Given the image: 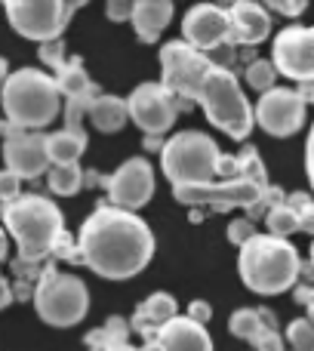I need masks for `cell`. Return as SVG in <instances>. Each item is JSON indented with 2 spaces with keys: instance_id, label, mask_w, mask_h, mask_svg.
I'll return each instance as SVG.
<instances>
[{
  "instance_id": "7c38bea8",
  "label": "cell",
  "mask_w": 314,
  "mask_h": 351,
  "mask_svg": "<svg viewBox=\"0 0 314 351\" xmlns=\"http://www.w3.org/2000/svg\"><path fill=\"white\" fill-rule=\"evenodd\" d=\"M127 114L145 136H163L179 117V102L163 84H139L127 99Z\"/></svg>"
},
{
  "instance_id": "cb8c5ba5",
  "label": "cell",
  "mask_w": 314,
  "mask_h": 351,
  "mask_svg": "<svg viewBox=\"0 0 314 351\" xmlns=\"http://www.w3.org/2000/svg\"><path fill=\"white\" fill-rule=\"evenodd\" d=\"M84 152H86V133L59 130V133L47 136V158H49V164H56V167L77 164Z\"/></svg>"
},
{
  "instance_id": "74e56055",
  "label": "cell",
  "mask_w": 314,
  "mask_h": 351,
  "mask_svg": "<svg viewBox=\"0 0 314 351\" xmlns=\"http://www.w3.org/2000/svg\"><path fill=\"white\" fill-rule=\"evenodd\" d=\"M188 317H191V321H197V324H204V327H206V321L213 317L210 302H204V299H194V302L188 305Z\"/></svg>"
},
{
  "instance_id": "60d3db41",
  "label": "cell",
  "mask_w": 314,
  "mask_h": 351,
  "mask_svg": "<svg viewBox=\"0 0 314 351\" xmlns=\"http://www.w3.org/2000/svg\"><path fill=\"white\" fill-rule=\"evenodd\" d=\"M12 302H16V296H12V284L3 278V274H0V311L10 308Z\"/></svg>"
},
{
  "instance_id": "836d02e7",
  "label": "cell",
  "mask_w": 314,
  "mask_h": 351,
  "mask_svg": "<svg viewBox=\"0 0 314 351\" xmlns=\"http://www.w3.org/2000/svg\"><path fill=\"white\" fill-rule=\"evenodd\" d=\"M16 197H22V179L10 170H0V204H12Z\"/></svg>"
},
{
  "instance_id": "1f68e13d",
  "label": "cell",
  "mask_w": 314,
  "mask_h": 351,
  "mask_svg": "<svg viewBox=\"0 0 314 351\" xmlns=\"http://www.w3.org/2000/svg\"><path fill=\"white\" fill-rule=\"evenodd\" d=\"M206 59H210V65H213V68L231 71V65L237 62V47H234L231 40H225V43H219L216 49H210V53H206Z\"/></svg>"
},
{
  "instance_id": "d6986e66",
  "label": "cell",
  "mask_w": 314,
  "mask_h": 351,
  "mask_svg": "<svg viewBox=\"0 0 314 351\" xmlns=\"http://www.w3.org/2000/svg\"><path fill=\"white\" fill-rule=\"evenodd\" d=\"M173 16H176L173 0H136L130 22H133L136 37L142 43H154V40H160L163 28L173 22Z\"/></svg>"
},
{
  "instance_id": "f1b7e54d",
  "label": "cell",
  "mask_w": 314,
  "mask_h": 351,
  "mask_svg": "<svg viewBox=\"0 0 314 351\" xmlns=\"http://www.w3.org/2000/svg\"><path fill=\"white\" fill-rule=\"evenodd\" d=\"M287 342H290V351H314V324L309 317H296L287 327Z\"/></svg>"
},
{
  "instance_id": "83f0119b",
  "label": "cell",
  "mask_w": 314,
  "mask_h": 351,
  "mask_svg": "<svg viewBox=\"0 0 314 351\" xmlns=\"http://www.w3.org/2000/svg\"><path fill=\"white\" fill-rule=\"evenodd\" d=\"M274 77H278V71H274L271 59H253L247 65V84H250V90H256V93L274 90Z\"/></svg>"
},
{
  "instance_id": "8992f818",
  "label": "cell",
  "mask_w": 314,
  "mask_h": 351,
  "mask_svg": "<svg viewBox=\"0 0 314 351\" xmlns=\"http://www.w3.org/2000/svg\"><path fill=\"white\" fill-rule=\"evenodd\" d=\"M194 105H200L206 121L216 130H222V133L234 142H247L256 127L253 105L243 96L241 80L234 77V71L210 68V74L204 77V86H200Z\"/></svg>"
},
{
  "instance_id": "7402d4cb",
  "label": "cell",
  "mask_w": 314,
  "mask_h": 351,
  "mask_svg": "<svg viewBox=\"0 0 314 351\" xmlns=\"http://www.w3.org/2000/svg\"><path fill=\"white\" fill-rule=\"evenodd\" d=\"M86 117H90V123L99 133H121L130 121L127 102L121 96H111V93H99L90 102V108H86Z\"/></svg>"
},
{
  "instance_id": "f35d334b",
  "label": "cell",
  "mask_w": 314,
  "mask_h": 351,
  "mask_svg": "<svg viewBox=\"0 0 314 351\" xmlns=\"http://www.w3.org/2000/svg\"><path fill=\"white\" fill-rule=\"evenodd\" d=\"M296 302L299 305H305V311H309V321L314 324V284H309V287H296Z\"/></svg>"
},
{
  "instance_id": "8d00e7d4",
  "label": "cell",
  "mask_w": 314,
  "mask_h": 351,
  "mask_svg": "<svg viewBox=\"0 0 314 351\" xmlns=\"http://www.w3.org/2000/svg\"><path fill=\"white\" fill-rule=\"evenodd\" d=\"M256 351H287L284 336H280L278 330H265V333L259 336V342H256Z\"/></svg>"
},
{
  "instance_id": "b9f144b4",
  "label": "cell",
  "mask_w": 314,
  "mask_h": 351,
  "mask_svg": "<svg viewBox=\"0 0 314 351\" xmlns=\"http://www.w3.org/2000/svg\"><path fill=\"white\" fill-rule=\"evenodd\" d=\"M299 99H302L305 105H314V80H309V84H299Z\"/></svg>"
},
{
  "instance_id": "7bdbcfd3",
  "label": "cell",
  "mask_w": 314,
  "mask_h": 351,
  "mask_svg": "<svg viewBox=\"0 0 314 351\" xmlns=\"http://www.w3.org/2000/svg\"><path fill=\"white\" fill-rule=\"evenodd\" d=\"M142 145H145V152H163V136H145Z\"/></svg>"
},
{
  "instance_id": "d4e9b609",
  "label": "cell",
  "mask_w": 314,
  "mask_h": 351,
  "mask_svg": "<svg viewBox=\"0 0 314 351\" xmlns=\"http://www.w3.org/2000/svg\"><path fill=\"white\" fill-rule=\"evenodd\" d=\"M228 330H231L234 339H243V342H250V346H256L259 336L265 333V330H271V327L265 324L262 308H237L234 315H231V321H228Z\"/></svg>"
},
{
  "instance_id": "603a6c76",
  "label": "cell",
  "mask_w": 314,
  "mask_h": 351,
  "mask_svg": "<svg viewBox=\"0 0 314 351\" xmlns=\"http://www.w3.org/2000/svg\"><path fill=\"white\" fill-rule=\"evenodd\" d=\"M130 330L123 317H108L105 327L86 333V351H139L130 346Z\"/></svg>"
},
{
  "instance_id": "5b68a950",
  "label": "cell",
  "mask_w": 314,
  "mask_h": 351,
  "mask_svg": "<svg viewBox=\"0 0 314 351\" xmlns=\"http://www.w3.org/2000/svg\"><path fill=\"white\" fill-rule=\"evenodd\" d=\"M173 197L185 206H210L213 213L228 210H247V219H265V213L274 204L287 197L271 182H253V179H213L206 185H188L173 188Z\"/></svg>"
},
{
  "instance_id": "ab89813d",
  "label": "cell",
  "mask_w": 314,
  "mask_h": 351,
  "mask_svg": "<svg viewBox=\"0 0 314 351\" xmlns=\"http://www.w3.org/2000/svg\"><path fill=\"white\" fill-rule=\"evenodd\" d=\"M305 173H309V185L314 188V123H311L309 142H305Z\"/></svg>"
},
{
  "instance_id": "f6af8a7d",
  "label": "cell",
  "mask_w": 314,
  "mask_h": 351,
  "mask_svg": "<svg viewBox=\"0 0 314 351\" xmlns=\"http://www.w3.org/2000/svg\"><path fill=\"white\" fill-rule=\"evenodd\" d=\"M6 77H10V68H6V59H3V56H0V90H3Z\"/></svg>"
},
{
  "instance_id": "52a82bcc",
  "label": "cell",
  "mask_w": 314,
  "mask_h": 351,
  "mask_svg": "<svg viewBox=\"0 0 314 351\" xmlns=\"http://www.w3.org/2000/svg\"><path fill=\"white\" fill-rule=\"evenodd\" d=\"M219 158H222V152H219L216 139L197 133V130H185V133H176L173 139L163 142L160 170L173 188L206 185L216 179Z\"/></svg>"
},
{
  "instance_id": "9a60e30c",
  "label": "cell",
  "mask_w": 314,
  "mask_h": 351,
  "mask_svg": "<svg viewBox=\"0 0 314 351\" xmlns=\"http://www.w3.org/2000/svg\"><path fill=\"white\" fill-rule=\"evenodd\" d=\"M182 40L194 47L197 53H210L219 43L231 40L228 10L216 3H197L182 19Z\"/></svg>"
},
{
  "instance_id": "ac0fdd59",
  "label": "cell",
  "mask_w": 314,
  "mask_h": 351,
  "mask_svg": "<svg viewBox=\"0 0 314 351\" xmlns=\"http://www.w3.org/2000/svg\"><path fill=\"white\" fill-rule=\"evenodd\" d=\"M163 351H213V339L204 324L191 321L188 315H176L169 324H163L154 336Z\"/></svg>"
},
{
  "instance_id": "8fae6325",
  "label": "cell",
  "mask_w": 314,
  "mask_h": 351,
  "mask_svg": "<svg viewBox=\"0 0 314 351\" xmlns=\"http://www.w3.org/2000/svg\"><path fill=\"white\" fill-rule=\"evenodd\" d=\"M271 65L278 74L309 84L314 80V28L311 25H287L274 34L271 43Z\"/></svg>"
},
{
  "instance_id": "6da1fadb",
  "label": "cell",
  "mask_w": 314,
  "mask_h": 351,
  "mask_svg": "<svg viewBox=\"0 0 314 351\" xmlns=\"http://www.w3.org/2000/svg\"><path fill=\"white\" fill-rule=\"evenodd\" d=\"M80 262L105 280H130L154 259V231L139 213L99 204L77 234Z\"/></svg>"
},
{
  "instance_id": "30bf717a",
  "label": "cell",
  "mask_w": 314,
  "mask_h": 351,
  "mask_svg": "<svg viewBox=\"0 0 314 351\" xmlns=\"http://www.w3.org/2000/svg\"><path fill=\"white\" fill-rule=\"evenodd\" d=\"M210 68L213 65L206 53H197L185 40H169L160 47V84L176 96L179 108H191L197 102V93Z\"/></svg>"
},
{
  "instance_id": "e0dca14e",
  "label": "cell",
  "mask_w": 314,
  "mask_h": 351,
  "mask_svg": "<svg viewBox=\"0 0 314 351\" xmlns=\"http://www.w3.org/2000/svg\"><path fill=\"white\" fill-rule=\"evenodd\" d=\"M228 28L234 47H259L271 37V16L256 0H237L228 6Z\"/></svg>"
},
{
  "instance_id": "7a4b0ae2",
  "label": "cell",
  "mask_w": 314,
  "mask_h": 351,
  "mask_svg": "<svg viewBox=\"0 0 314 351\" xmlns=\"http://www.w3.org/2000/svg\"><path fill=\"white\" fill-rule=\"evenodd\" d=\"M3 231L16 241L19 262L43 265L47 256H53L59 237L65 234L62 210L43 194H22L12 204H3L0 210Z\"/></svg>"
},
{
  "instance_id": "f546056e",
  "label": "cell",
  "mask_w": 314,
  "mask_h": 351,
  "mask_svg": "<svg viewBox=\"0 0 314 351\" xmlns=\"http://www.w3.org/2000/svg\"><path fill=\"white\" fill-rule=\"evenodd\" d=\"M284 200H287V206H293V210H296L299 231H305V234H314V200L305 191L287 194Z\"/></svg>"
},
{
  "instance_id": "5bb4252c",
  "label": "cell",
  "mask_w": 314,
  "mask_h": 351,
  "mask_svg": "<svg viewBox=\"0 0 314 351\" xmlns=\"http://www.w3.org/2000/svg\"><path fill=\"white\" fill-rule=\"evenodd\" d=\"M105 188L111 206L136 213L154 197V170L145 158H130L111 176H105Z\"/></svg>"
},
{
  "instance_id": "bcb514c9",
  "label": "cell",
  "mask_w": 314,
  "mask_h": 351,
  "mask_svg": "<svg viewBox=\"0 0 314 351\" xmlns=\"http://www.w3.org/2000/svg\"><path fill=\"white\" fill-rule=\"evenodd\" d=\"M139 351H163V348H160V342L157 339H145V346H142Z\"/></svg>"
},
{
  "instance_id": "3957f363",
  "label": "cell",
  "mask_w": 314,
  "mask_h": 351,
  "mask_svg": "<svg viewBox=\"0 0 314 351\" xmlns=\"http://www.w3.org/2000/svg\"><path fill=\"white\" fill-rule=\"evenodd\" d=\"M237 274L259 296H280L296 287L302 259L287 237L253 234L243 247H237Z\"/></svg>"
},
{
  "instance_id": "d590c367",
  "label": "cell",
  "mask_w": 314,
  "mask_h": 351,
  "mask_svg": "<svg viewBox=\"0 0 314 351\" xmlns=\"http://www.w3.org/2000/svg\"><path fill=\"white\" fill-rule=\"evenodd\" d=\"M133 0H111L108 6H105V16L111 19V22H130L133 19Z\"/></svg>"
},
{
  "instance_id": "ba28073f",
  "label": "cell",
  "mask_w": 314,
  "mask_h": 351,
  "mask_svg": "<svg viewBox=\"0 0 314 351\" xmlns=\"http://www.w3.org/2000/svg\"><path fill=\"white\" fill-rule=\"evenodd\" d=\"M34 311L43 324L49 327H74L86 317L90 311V290L80 278L74 274H62L59 268L49 262L34 280Z\"/></svg>"
},
{
  "instance_id": "9c48e42d",
  "label": "cell",
  "mask_w": 314,
  "mask_h": 351,
  "mask_svg": "<svg viewBox=\"0 0 314 351\" xmlns=\"http://www.w3.org/2000/svg\"><path fill=\"white\" fill-rule=\"evenodd\" d=\"M3 10L12 31L22 34L25 40L53 43L62 40V31L68 28L80 3H68V0H6Z\"/></svg>"
},
{
  "instance_id": "277c9868",
  "label": "cell",
  "mask_w": 314,
  "mask_h": 351,
  "mask_svg": "<svg viewBox=\"0 0 314 351\" xmlns=\"http://www.w3.org/2000/svg\"><path fill=\"white\" fill-rule=\"evenodd\" d=\"M0 105H3L6 123H12L16 130H28V133H40L62 114L56 77H49L40 68L12 71L0 90Z\"/></svg>"
},
{
  "instance_id": "4316f807",
  "label": "cell",
  "mask_w": 314,
  "mask_h": 351,
  "mask_svg": "<svg viewBox=\"0 0 314 351\" xmlns=\"http://www.w3.org/2000/svg\"><path fill=\"white\" fill-rule=\"evenodd\" d=\"M265 225H268V234L271 237H287L293 231H299V219H296V210L287 206V200L274 204L271 210L265 213Z\"/></svg>"
},
{
  "instance_id": "484cf974",
  "label": "cell",
  "mask_w": 314,
  "mask_h": 351,
  "mask_svg": "<svg viewBox=\"0 0 314 351\" xmlns=\"http://www.w3.org/2000/svg\"><path fill=\"white\" fill-rule=\"evenodd\" d=\"M47 188L56 197H74L84 188V170L77 164L53 167V170H47Z\"/></svg>"
},
{
  "instance_id": "ffe728a7",
  "label": "cell",
  "mask_w": 314,
  "mask_h": 351,
  "mask_svg": "<svg viewBox=\"0 0 314 351\" xmlns=\"http://www.w3.org/2000/svg\"><path fill=\"white\" fill-rule=\"evenodd\" d=\"M179 315V302H176V296H169V293H152V296L145 299V302L136 305V315H133V324L130 327L139 330L142 336H157V330L163 327V324H169L173 317Z\"/></svg>"
},
{
  "instance_id": "4fadbf2b",
  "label": "cell",
  "mask_w": 314,
  "mask_h": 351,
  "mask_svg": "<svg viewBox=\"0 0 314 351\" xmlns=\"http://www.w3.org/2000/svg\"><path fill=\"white\" fill-rule=\"evenodd\" d=\"M305 108H309V105L299 99L296 90H280V86H274V90L259 96V102H256V108H253V117L268 136L287 139V136L299 133V130L305 127Z\"/></svg>"
},
{
  "instance_id": "44dd1931",
  "label": "cell",
  "mask_w": 314,
  "mask_h": 351,
  "mask_svg": "<svg viewBox=\"0 0 314 351\" xmlns=\"http://www.w3.org/2000/svg\"><path fill=\"white\" fill-rule=\"evenodd\" d=\"M56 90H59L62 102H86L90 105L93 99L99 96V86L90 80L84 62L80 59H68L65 68L56 74Z\"/></svg>"
},
{
  "instance_id": "2e32d148",
  "label": "cell",
  "mask_w": 314,
  "mask_h": 351,
  "mask_svg": "<svg viewBox=\"0 0 314 351\" xmlns=\"http://www.w3.org/2000/svg\"><path fill=\"white\" fill-rule=\"evenodd\" d=\"M3 164L19 179H37L49 170L47 158V136L28 133V130H12L3 139Z\"/></svg>"
},
{
  "instance_id": "d6a6232c",
  "label": "cell",
  "mask_w": 314,
  "mask_h": 351,
  "mask_svg": "<svg viewBox=\"0 0 314 351\" xmlns=\"http://www.w3.org/2000/svg\"><path fill=\"white\" fill-rule=\"evenodd\" d=\"M253 234H259V231H256V222H250L247 216H237L228 222V241L234 243V247H243Z\"/></svg>"
},
{
  "instance_id": "e575fe53",
  "label": "cell",
  "mask_w": 314,
  "mask_h": 351,
  "mask_svg": "<svg viewBox=\"0 0 314 351\" xmlns=\"http://www.w3.org/2000/svg\"><path fill=\"white\" fill-rule=\"evenodd\" d=\"M305 0H296V3H293V0H271V3L265 6V10H271V12H280V16H287V19H299L305 12Z\"/></svg>"
},
{
  "instance_id": "4dcf8cb0",
  "label": "cell",
  "mask_w": 314,
  "mask_h": 351,
  "mask_svg": "<svg viewBox=\"0 0 314 351\" xmlns=\"http://www.w3.org/2000/svg\"><path fill=\"white\" fill-rule=\"evenodd\" d=\"M37 56H40L43 65H49L56 74L65 68V40H53V43H40V49H37Z\"/></svg>"
},
{
  "instance_id": "ee69618b",
  "label": "cell",
  "mask_w": 314,
  "mask_h": 351,
  "mask_svg": "<svg viewBox=\"0 0 314 351\" xmlns=\"http://www.w3.org/2000/svg\"><path fill=\"white\" fill-rule=\"evenodd\" d=\"M6 250H10V234H6L3 225H0V262L6 259Z\"/></svg>"
},
{
  "instance_id": "7dc6e473",
  "label": "cell",
  "mask_w": 314,
  "mask_h": 351,
  "mask_svg": "<svg viewBox=\"0 0 314 351\" xmlns=\"http://www.w3.org/2000/svg\"><path fill=\"white\" fill-rule=\"evenodd\" d=\"M311 265H314V241H311Z\"/></svg>"
}]
</instances>
